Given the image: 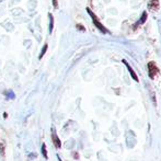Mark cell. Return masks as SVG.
<instances>
[{
    "label": "cell",
    "instance_id": "1",
    "mask_svg": "<svg viewBox=\"0 0 161 161\" xmlns=\"http://www.w3.org/2000/svg\"><path fill=\"white\" fill-rule=\"evenodd\" d=\"M88 12L90 13L91 14V17H92V19H93V22H94V24H95V26H96V28H98V29L100 30V31H102V32H103V33H107V31L106 30H105V28H104L103 25L101 24V23H100L99 21L96 20V18H95V16L94 14H93V13L91 12L90 10H89V9H88Z\"/></svg>",
    "mask_w": 161,
    "mask_h": 161
},
{
    "label": "cell",
    "instance_id": "2",
    "mask_svg": "<svg viewBox=\"0 0 161 161\" xmlns=\"http://www.w3.org/2000/svg\"><path fill=\"white\" fill-rule=\"evenodd\" d=\"M148 70H149V77L151 79L155 78V76L156 74L158 72V69L156 65H155V62H149L148 64Z\"/></svg>",
    "mask_w": 161,
    "mask_h": 161
},
{
    "label": "cell",
    "instance_id": "3",
    "mask_svg": "<svg viewBox=\"0 0 161 161\" xmlns=\"http://www.w3.org/2000/svg\"><path fill=\"white\" fill-rule=\"evenodd\" d=\"M123 62H124L125 65H126V67H127L128 71H129V74H131V76H132V78L134 79L135 81H138V77H137V74H135V71H134V70H133V69H132V67H131V66H129V65H128L127 62H126V60H123Z\"/></svg>",
    "mask_w": 161,
    "mask_h": 161
},
{
    "label": "cell",
    "instance_id": "4",
    "mask_svg": "<svg viewBox=\"0 0 161 161\" xmlns=\"http://www.w3.org/2000/svg\"><path fill=\"white\" fill-rule=\"evenodd\" d=\"M46 50H47V45L45 44V46H44V47H43V50H42V53H41V55H40V58L43 57V55H44V53L46 52Z\"/></svg>",
    "mask_w": 161,
    "mask_h": 161
},
{
    "label": "cell",
    "instance_id": "5",
    "mask_svg": "<svg viewBox=\"0 0 161 161\" xmlns=\"http://www.w3.org/2000/svg\"><path fill=\"white\" fill-rule=\"evenodd\" d=\"M146 19H147V14H146V12H144V14H143V19H141V22H145Z\"/></svg>",
    "mask_w": 161,
    "mask_h": 161
}]
</instances>
